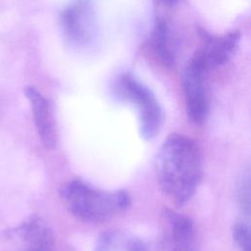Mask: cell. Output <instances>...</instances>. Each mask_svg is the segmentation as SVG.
Segmentation results:
<instances>
[{
	"instance_id": "obj_1",
	"label": "cell",
	"mask_w": 251,
	"mask_h": 251,
	"mask_svg": "<svg viewBox=\"0 0 251 251\" xmlns=\"http://www.w3.org/2000/svg\"><path fill=\"white\" fill-rule=\"evenodd\" d=\"M156 177L164 194L183 205L200 182L202 164L197 144L191 138L173 133L162 143L156 158Z\"/></svg>"
},
{
	"instance_id": "obj_2",
	"label": "cell",
	"mask_w": 251,
	"mask_h": 251,
	"mask_svg": "<svg viewBox=\"0 0 251 251\" xmlns=\"http://www.w3.org/2000/svg\"><path fill=\"white\" fill-rule=\"evenodd\" d=\"M59 194L70 214L86 223L110 221L130 206V197L126 191L104 190L79 179L65 182Z\"/></svg>"
},
{
	"instance_id": "obj_3",
	"label": "cell",
	"mask_w": 251,
	"mask_h": 251,
	"mask_svg": "<svg viewBox=\"0 0 251 251\" xmlns=\"http://www.w3.org/2000/svg\"><path fill=\"white\" fill-rule=\"evenodd\" d=\"M114 93L119 99L134 106L141 137L153 139L163 124V111L153 92L130 74H123L114 83Z\"/></svg>"
},
{
	"instance_id": "obj_4",
	"label": "cell",
	"mask_w": 251,
	"mask_h": 251,
	"mask_svg": "<svg viewBox=\"0 0 251 251\" xmlns=\"http://www.w3.org/2000/svg\"><path fill=\"white\" fill-rule=\"evenodd\" d=\"M209 67L198 50L186 64L183 72V92L186 113L194 124H202L208 115L209 100L206 75Z\"/></svg>"
},
{
	"instance_id": "obj_5",
	"label": "cell",
	"mask_w": 251,
	"mask_h": 251,
	"mask_svg": "<svg viewBox=\"0 0 251 251\" xmlns=\"http://www.w3.org/2000/svg\"><path fill=\"white\" fill-rule=\"evenodd\" d=\"M60 25L66 40L75 47H85L97 31L96 14L91 0H72L60 15Z\"/></svg>"
},
{
	"instance_id": "obj_6",
	"label": "cell",
	"mask_w": 251,
	"mask_h": 251,
	"mask_svg": "<svg viewBox=\"0 0 251 251\" xmlns=\"http://www.w3.org/2000/svg\"><path fill=\"white\" fill-rule=\"evenodd\" d=\"M159 224L164 251H199L196 229L188 217L166 209L160 216Z\"/></svg>"
},
{
	"instance_id": "obj_7",
	"label": "cell",
	"mask_w": 251,
	"mask_h": 251,
	"mask_svg": "<svg viewBox=\"0 0 251 251\" xmlns=\"http://www.w3.org/2000/svg\"><path fill=\"white\" fill-rule=\"evenodd\" d=\"M25 92L30 103L34 125L43 145L48 149L54 148L57 144L58 133L48 101L34 87L28 86Z\"/></svg>"
},
{
	"instance_id": "obj_8",
	"label": "cell",
	"mask_w": 251,
	"mask_h": 251,
	"mask_svg": "<svg viewBox=\"0 0 251 251\" xmlns=\"http://www.w3.org/2000/svg\"><path fill=\"white\" fill-rule=\"evenodd\" d=\"M239 42L238 31H231L219 37H206L204 46L199 50L209 69L222 66L233 56Z\"/></svg>"
},
{
	"instance_id": "obj_9",
	"label": "cell",
	"mask_w": 251,
	"mask_h": 251,
	"mask_svg": "<svg viewBox=\"0 0 251 251\" xmlns=\"http://www.w3.org/2000/svg\"><path fill=\"white\" fill-rule=\"evenodd\" d=\"M95 251H149L139 238L125 231L111 230L103 233Z\"/></svg>"
},
{
	"instance_id": "obj_10",
	"label": "cell",
	"mask_w": 251,
	"mask_h": 251,
	"mask_svg": "<svg viewBox=\"0 0 251 251\" xmlns=\"http://www.w3.org/2000/svg\"><path fill=\"white\" fill-rule=\"evenodd\" d=\"M151 45L154 53L163 64L171 65L173 63L174 51L170 30L167 24L162 20H158L154 25L151 36Z\"/></svg>"
},
{
	"instance_id": "obj_11",
	"label": "cell",
	"mask_w": 251,
	"mask_h": 251,
	"mask_svg": "<svg viewBox=\"0 0 251 251\" xmlns=\"http://www.w3.org/2000/svg\"><path fill=\"white\" fill-rule=\"evenodd\" d=\"M232 239L238 251H250L249 220L239 219L232 226Z\"/></svg>"
},
{
	"instance_id": "obj_12",
	"label": "cell",
	"mask_w": 251,
	"mask_h": 251,
	"mask_svg": "<svg viewBox=\"0 0 251 251\" xmlns=\"http://www.w3.org/2000/svg\"><path fill=\"white\" fill-rule=\"evenodd\" d=\"M237 200L243 216L248 218L250 214V174L248 170L243 173L238 182Z\"/></svg>"
},
{
	"instance_id": "obj_13",
	"label": "cell",
	"mask_w": 251,
	"mask_h": 251,
	"mask_svg": "<svg viewBox=\"0 0 251 251\" xmlns=\"http://www.w3.org/2000/svg\"><path fill=\"white\" fill-rule=\"evenodd\" d=\"M25 251H52V247L28 245V248H26Z\"/></svg>"
},
{
	"instance_id": "obj_14",
	"label": "cell",
	"mask_w": 251,
	"mask_h": 251,
	"mask_svg": "<svg viewBox=\"0 0 251 251\" xmlns=\"http://www.w3.org/2000/svg\"><path fill=\"white\" fill-rule=\"evenodd\" d=\"M168 2H171V3H173V2H176V0H167Z\"/></svg>"
}]
</instances>
